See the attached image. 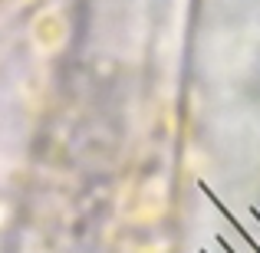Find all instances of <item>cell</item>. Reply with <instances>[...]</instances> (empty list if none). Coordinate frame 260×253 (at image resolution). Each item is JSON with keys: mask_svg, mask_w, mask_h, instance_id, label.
Returning a JSON list of instances; mask_svg holds the SVG:
<instances>
[{"mask_svg": "<svg viewBox=\"0 0 260 253\" xmlns=\"http://www.w3.org/2000/svg\"><path fill=\"white\" fill-rule=\"evenodd\" d=\"M221 243H224L231 253H260L254 243H250V237L244 234V227H241L237 221H234V230H224V234H221Z\"/></svg>", "mask_w": 260, "mask_h": 253, "instance_id": "1", "label": "cell"}, {"mask_svg": "<svg viewBox=\"0 0 260 253\" xmlns=\"http://www.w3.org/2000/svg\"><path fill=\"white\" fill-rule=\"evenodd\" d=\"M250 217H254V214H250ZM237 224H241V227H244V234L250 237V243H254V247L260 250V221H257V217H254V221H250V224H244L241 217H237Z\"/></svg>", "mask_w": 260, "mask_h": 253, "instance_id": "2", "label": "cell"}, {"mask_svg": "<svg viewBox=\"0 0 260 253\" xmlns=\"http://www.w3.org/2000/svg\"><path fill=\"white\" fill-rule=\"evenodd\" d=\"M204 253H231V250L224 247V243H221V237H217V240H214V247H204Z\"/></svg>", "mask_w": 260, "mask_h": 253, "instance_id": "3", "label": "cell"}, {"mask_svg": "<svg viewBox=\"0 0 260 253\" xmlns=\"http://www.w3.org/2000/svg\"><path fill=\"white\" fill-rule=\"evenodd\" d=\"M201 253H204V250H201Z\"/></svg>", "mask_w": 260, "mask_h": 253, "instance_id": "4", "label": "cell"}]
</instances>
